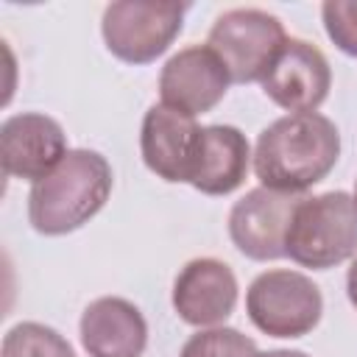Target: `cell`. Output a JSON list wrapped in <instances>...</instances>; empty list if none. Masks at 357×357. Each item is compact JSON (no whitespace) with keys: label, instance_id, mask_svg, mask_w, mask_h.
Here are the masks:
<instances>
[{"label":"cell","instance_id":"obj_17","mask_svg":"<svg viewBox=\"0 0 357 357\" xmlns=\"http://www.w3.org/2000/svg\"><path fill=\"white\" fill-rule=\"evenodd\" d=\"M321 17L329 39L346 56H357V0H326Z\"/></svg>","mask_w":357,"mask_h":357},{"label":"cell","instance_id":"obj_2","mask_svg":"<svg viewBox=\"0 0 357 357\" xmlns=\"http://www.w3.org/2000/svg\"><path fill=\"white\" fill-rule=\"evenodd\" d=\"M112 165L86 148H75L64 162L28 192V220L39 234L59 237L81 229L112 195Z\"/></svg>","mask_w":357,"mask_h":357},{"label":"cell","instance_id":"obj_4","mask_svg":"<svg viewBox=\"0 0 357 357\" xmlns=\"http://www.w3.org/2000/svg\"><path fill=\"white\" fill-rule=\"evenodd\" d=\"M206 45L220 56L234 84H251L268 75L287 33L279 17L262 8H231L215 20Z\"/></svg>","mask_w":357,"mask_h":357},{"label":"cell","instance_id":"obj_13","mask_svg":"<svg viewBox=\"0 0 357 357\" xmlns=\"http://www.w3.org/2000/svg\"><path fill=\"white\" fill-rule=\"evenodd\" d=\"M81 346L89 357H142L148 346V324L142 312L120 298H95L81 315Z\"/></svg>","mask_w":357,"mask_h":357},{"label":"cell","instance_id":"obj_19","mask_svg":"<svg viewBox=\"0 0 357 357\" xmlns=\"http://www.w3.org/2000/svg\"><path fill=\"white\" fill-rule=\"evenodd\" d=\"M259 357H307V354L296 349H273V351H259Z\"/></svg>","mask_w":357,"mask_h":357},{"label":"cell","instance_id":"obj_15","mask_svg":"<svg viewBox=\"0 0 357 357\" xmlns=\"http://www.w3.org/2000/svg\"><path fill=\"white\" fill-rule=\"evenodd\" d=\"M0 357H75V351L56 329L36 321H22L6 332Z\"/></svg>","mask_w":357,"mask_h":357},{"label":"cell","instance_id":"obj_9","mask_svg":"<svg viewBox=\"0 0 357 357\" xmlns=\"http://www.w3.org/2000/svg\"><path fill=\"white\" fill-rule=\"evenodd\" d=\"M229 84L231 78L209 45H190L173 53L159 73L162 103L190 117L212 112L223 100Z\"/></svg>","mask_w":357,"mask_h":357},{"label":"cell","instance_id":"obj_1","mask_svg":"<svg viewBox=\"0 0 357 357\" xmlns=\"http://www.w3.org/2000/svg\"><path fill=\"white\" fill-rule=\"evenodd\" d=\"M340 156L335 123L318 112L284 114L273 120L254 145V173L262 187L301 195L324 181Z\"/></svg>","mask_w":357,"mask_h":357},{"label":"cell","instance_id":"obj_5","mask_svg":"<svg viewBox=\"0 0 357 357\" xmlns=\"http://www.w3.org/2000/svg\"><path fill=\"white\" fill-rule=\"evenodd\" d=\"M251 324L271 337H301L315 329L324 312L318 284L298 271H265L245 293Z\"/></svg>","mask_w":357,"mask_h":357},{"label":"cell","instance_id":"obj_7","mask_svg":"<svg viewBox=\"0 0 357 357\" xmlns=\"http://www.w3.org/2000/svg\"><path fill=\"white\" fill-rule=\"evenodd\" d=\"M301 195L276 192L268 187L248 190L229 212V237L240 254L257 262L284 257L287 231Z\"/></svg>","mask_w":357,"mask_h":357},{"label":"cell","instance_id":"obj_12","mask_svg":"<svg viewBox=\"0 0 357 357\" xmlns=\"http://www.w3.org/2000/svg\"><path fill=\"white\" fill-rule=\"evenodd\" d=\"M234 304H237L234 271L215 257L190 259L173 282V307L178 318L190 326L198 329L220 326L234 312Z\"/></svg>","mask_w":357,"mask_h":357},{"label":"cell","instance_id":"obj_11","mask_svg":"<svg viewBox=\"0 0 357 357\" xmlns=\"http://www.w3.org/2000/svg\"><path fill=\"white\" fill-rule=\"evenodd\" d=\"M259 84L276 106L287 109L290 114H304L315 112L326 100L332 86V70L326 56L315 45L304 39H287Z\"/></svg>","mask_w":357,"mask_h":357},{"label":"cell","instance_id":"obj_8","mask_svg":"<svg viewBox=\"0 0 357 357\" xmlns=\"http://www.w3.org/2000/svg\"><path fill=\"white\" fill-rule=\"evenodd\" d=\"M204 128L195 117L181 114L165 103L151 106L142 117L139 151L151 173L165 181H192L201 159Z\"/></svg>","mask_w":357,"mask_h":357},{"label":"cell","instance_id":"obj_20","mask_svg":"<svg viewBox=\"0 0 357 357\" xmlns=\"http://www.w3.org/2000/svg\"><path fill=\"white\" fill-rule=\"evenodd\" d=\"M354 204H357V187H354Z\"/></svg>","mask_w":357,"mask_h":357},{"label":"cell","instance_id":"obj_3","mask_svg":"<svg viewBox=\"0 0 357 357\" xmlns=\"http://www.w3.org/2000/svg\"><path fill=\"white\" fill-rule=\"evenodd\" d=\"M354 251H357L354 195L343 190H332L312 198H301L287 231L284 257H290L304 268L326 271L354 257Z\"/></svg>","mask_w":357,"mask_h":357},{"label":"cell","instance_id":"obj_18","mask_svg":"<svg viewBox=\"0 0 357 357\" xmlns=\"http://www.w3.org/2000/svg\"><path fill=\"white\" fill-rule=\"evenodd\" d=\"M346 293H349V301H351L354 310H357V257L351 259L349 273H346Z\"/></svg>","mask_w":357,"mask_h":357},{"label":"cell","instance_id":"obj_14","mask_svg":"<svg viewBox=\"0 0 357 357\" xmlns=\"http://www.w3.org/2000/svg\"><path fill=\"white\" fill-rule=\"evenodd\" d=\"M251 159V145L240 128L204 126L201 159L190 184L204 195H229L245 181Z\"/></svg>","mask_w":357,"mask_h":357},{"label":"cell","instance_id":"obj_6","mask_svg":"<svg viewBox=\"0 0 357 357\" xmlns=\"http://www.w3.org/2000/svg\"><path fill=\"white\" fill-rule=\"evenodd\" d=\"M187 3L156 0H120L109 3L100 20L106 47L128 64H151L178 36Z\"/></svg>","mask_w":357,"mask_h":357},{"label":"cell","instance_id":"obj_10","mask_svg":"<svg viewBox=\"0 0 357 357\" xmlns=\"http://www.w3.org/2000/svg\"><path fill=\"white\" fill-rule=\"evenodd\" d=\"M64 128L39 112H22L0 126V162L3 173L31 184L50 176L67 156Z\"/></svg>","mask_w":357,"mask_h":357},{"label":"cell","instance_id":"obj_16","mask_svg":"<svg viewBox=\"0 0 357 357\" xmlns=\"http://www.w3.org/2000/svg\"><path fill=\"white\" fill-rule=\"evenodd\" d=\"M178 357H259V349L240 329L209 326V329H198L181 346Z\"/></svg>","mask_w":357,"mask_h":357}]
</instances>
